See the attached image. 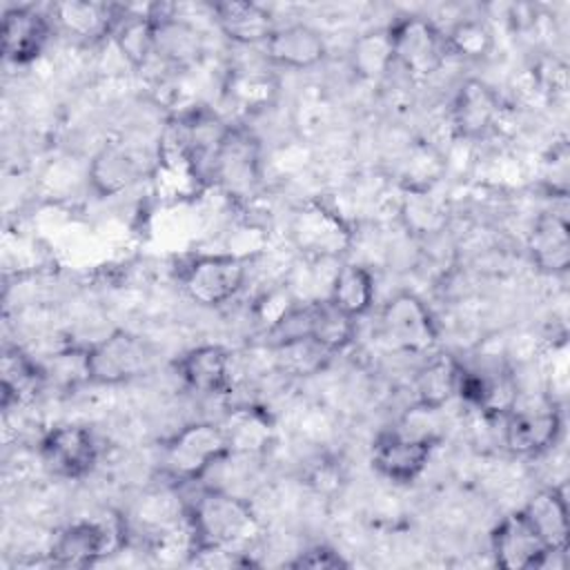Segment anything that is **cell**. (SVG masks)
<instances>
[{
	"mask_svg": "<svg viewBox=\"0 0 570 570\" xmlns=\"http://www.w3.org/2000/svg\"><path fill=\"white\" fill-rule=\"evenodd\" d=\"M532 261L550 274H561L570 263L568 220L561 214H543L530 232Z\"/></svg>",
	"mask_w": 570,
	"mask_h": 570,
	"instance_id": "obj_21",
	"label": "cell"
},
{
	"mask_svg": "<svg viewBox=\"0 0 570 570\" xmlns=\"http://www.w3.org/2000/svg\"><path fill=\"white\" fill-rule=\"evenodd\" d=\"M356 332V318L336 307L330 298L307 303V336L327 352L347 347Z\"/></svg>",
	"mask_w": 570,
	"mask_h": 570,
	"instance_id": "obj_24",
	"label": "cell"
},
{
	"mask_svg": "<svg viewBox=\"0 0 570 570\" xmlns=\"http://www.w3.org/2000/svg\"><path fill=\"white\" fill-rule=\"evenodd\" d=\"M51 13L56 16L53 20L60 24L65 33L78 40H98L107 33H114L120 13L111 4L102 2H80V0H69V2H58L53 4Z\"/></svg>",
	"mask_w": 570,
	"mask_h": 570,
	"instance_id": "obj_20",
	"label": "cell"
},
{
	"mask_svg": "<svg viewBox=\"0 0 570 570\" xmlns=\"http://www.w3.org/2000/svg\"><path fill=\"white\" fill-rule=\"evenodd\" d=\"M229 452L223 425L191 423L165 443L163 465L176 481H198Z\"/></svg>",
	"mask_w": 570,
	"mask_h": 570,
	"instance_id": "obj_2",
	"label": "cell"
},
{
	"mask_svg": "<svg viewBox=\"0 0 570 570\" xmlns=\"http://www.w3.org/2000/svg\"><path fill=\"white\" fill-rule=\"evenodd\" d=\"M523 512L541 534L548 548L566 550L568 548V501L561 488L541 490Z\"/></svg>",
	"mask_w": 570,
	"mask_h": 570,
	"instance_id": "obj_22",
	"label": "cell"
},
{
	"mask_svg": "<svg viewBox=\"0 0 570 570\" xmlns=\"http://www.w3.org/2000/svg\"><path fill=\"white\" fill-rule=\"evenodd\" d=\"M40 459L51 474L60 479H80L94 470L98 445L85 425L62 423L42 436Z\"/></svg>",
	"mask_w": 570,
	"mask_h": 570,
	"instance_id": "obj_7",
	"label": "cell"
},
{
	"mask_svg": "<svg viewBox=\"0 0 570 570\" xmlns=\"http://www.w3.org/2000/svg\"><path fill=\"white\" fill-rule=\"evenodd\" d=\"M154 363L151 345L127 330L111 332L102 341L87 347L89 381L96 383H125L142 376Z\"/></svg>",
	"mask_w": 570,
	"mask_h": 570,
	"instance_id": "obj_3",
	"label": "cell"
},
{
	"mask_svg": "<svg viewBox=\"0 0 570 570\" xmlns=\"http://www.w3.org/2000/svg\"><path fill=\"white\" fill-rule=\"evenodd\" d=\"M332 352H327L323 345H318L309 336L283 341L274 345L276 365L292 376H309L316 374L330 358Z\"/></svg>",
	"mask_w": 570,
	"mask_h": 570,
	"instance_id": "obj_28",
	"label": "cell"
},
{
	"mask_svg": "<svg viewBox=\"0 0 570 570\" xmlns=\"http://www.w3.org/2000/svg\"><path fill=\"white\" fill-rule=\"evenodd\" d=\"M461 363L448 354L428 361L414 379V392L419 407L441 410L452 396H456Z\"/></svg>",
	"mask_w": 570,
	"mask_h": 570,
	"instance_id": "obj_23",
	"label": "cell"
},
{
	"mask_svg": "<svg viewBox=\"0 0 570 570\" xmlns=\"http://www.w3.org/2000/svg\"><path fill=\"white\" fill-rule=\"evenodd\" d=\"M327 298L350 316L354 318L363 316L374 301L372 274L365 267L352 265V263L338 267Z\"/></svg>",
	"mask_w": 570,
	"mask_h": 570,
	"instance_id": "obj_27",
	"label": "cell"
},
{
	"mask_svg": "<svg viewBox=\"0 0 570 570\" xmlns=\"http://www.w3.org/2000/svg\"><path fill=\"white\" fill-rule=\"evenodd\" d=\"M140 174H142L140 158L129 147H125L120 142L105 145L96 154V158L89 167L91 187L100 196H114V194L125 191L140 178Z\"/></svg>",
	"mask_w": 570,
	"mask_h": 570,
	"instance_id": "obj_19",
	"label": "cell"
},
{
	"mask_svg": "<svg viewBox=\"0 0 570 570\" xmlns=\"http://www.w3.org/2000/svg\"><path fill=\"white\" fill-rule=\"evenodd\" d=\"M381 332L392 347L410 354H423L436 345L434 318L412 292H399L383 305Z\"/></svg>",
	"mask_w": 570,
	"mask_h": 570,
	"instance_id": "obj_6",
	"label": "cell"
},
{
	"mask_svg": "<svg viewBox=\"0 0 570 570\" xmlns=\"http://www.w3.org/2000/svg\"><path fill=\"white\" fill-rule=\"evenodd\" d=\"M154 18V53L171 62H189L200 53V33L194 24L171 13H151Z\"/></svg>",
	"mask_w": 570,
	"mask_h": 570,
	"instance_id": "obj_25",
	"label": "cell"
},
{
	"mask_svg": "<svg viewBox=\"0 0 570 570\" xmlns=\"http://www.w3.org/2000/svg\"><path fill=\"white\" fill-rule=\"evenodd\" d=\"M354 69L365 76V78H376L381 76L392 62V45H390V33L385 31H372L365 33L354 42Z\"/></svg>",
	"mask_w": 570,
	"mask_h": 570,
	"instance_id": "obj_31",
	"label": "cell"
},
{
	"mask_svg": "<svg viewBox=\"0 0 570 570\" xmlns=\"http://www.w3.org/2000/svg\"><path fill=\"white\" fill-rule=\"evenodd\" d=\"M292 240L309 256L334 258L347 249L350 229L332 209L307 205L292 220Z\"/></svg>",
	"mask_w": 570,
	"mask_h": 570,
	"instance_id": "obj_12",
	"label": "cell"
},
{
	"mask_svg": "<svg viewBox=\"0 0 570 570\" xmlns=\"http://www.w3.org/2000/svg\"><path fill=\"white\" fill-rule=\"evenodd\" d=\"M263 49L269 62L292 69H307L325 58L323 36L303 22L276 27Z\"/></svg>",
	"mask_w": 570,
	"mask_h": 570,
	"instance_id": "obj_15",
	"label": "cell"
},
{
	"mask_svg": "<svg viewBox=\"0 0 570 570\" xmlns=\"http://www.w3.org/2000/svg\"><path fill=\"white\" fill-rule=\"evenodd\" d=\"M116 45L118 49L134 62L142 65L149 53H154V18L151 13H134V16H120L116 29Z\"/></svg>",
	"mask_w": 570,
	"mask_h": 570,
	"instance_id": "obj_29",
	"label": "cell"
},
{
	"mask_svg": "<svg viewBox=\"0 0 570 570\" xmlns=\"http://www.w3.org/2000/svg\"><path fill=\"white\" fill-rule=\"evenodd\" d=\"M392 58L414 78H428L441 69L450 51L445 33L421 16H407L387 29Z\"/></svg>",
	"mask_w": 570,
	"mask_h": 570,
	"instance_id": "obj_4",
	"label": "cell"
},
{
	"mask_svg": "<svg viewBox=\"0 0 570 570\" xmlns=\"http://www.w3.org/2000/svg\"><path fill=\"white\" fill-rule=\"evenodd\" d=\"M294 568H345L347 561L327 546H314L298 554V559L289 561Z\"/></svg>",
	"mask_w": 570,
	"mask_h": 570,
	"instance_id": "obj_35",
	"label": "cell"
},
{
	"mask_svg": "<svg viewBox=\"0 0 570 570\" xmlns=\"http://www.w3.org/2000/svg\"><path fill=\"white\" fill-rule=\"evenodd\" d=\"M403 216L407 218V225L416 227L419 232H434L443 225V212L425 194L412 196V200H407L403 207Z\"/></svg>",
	"mask_w": 570,
	"mask_h": 570,
	"instance_id": "obj_34",
	"label": "cell"
},
{
	"mask_svg": "<svg viewBox=\"0 0 570 570\" xmlns=\"http://www.w3.org/2000/svg\"><path fill=\"white\" fill-rule=\"evenodd\" d=\"M2 53L13 65L36 60L49 40V20L29 7L7 9L2 16Z\"/></svg>",
	"mask_w": 570,
	"mask_h": 570,
	"instance_id": "obj_14",
	"label": "cell"
},
{
	"mask_svg": "<svg viewBox=\"0 0 570 570\" xmlns=\"http://www.w3.org/2000/svg\"><path fill=\"white\" fill-rule=\"evenodd\" d=\"M434 441L410 430L381 432L372 448L374 468L390 481L410 483L428 465Z\"/></svg>",
	"mask_w": 570,
	"mask_h": 570,
	"instance_id": "obj_9",
	"label": "cell"
},
{
	"mask_svg": "<svg viewBox=\"0 0 570 570\" xmlns=\"http://www.w3.org/2000/svg\"><path fill=\"white\" fill-rule=\"evenodd\" d=\"M247 267L236 254H200L180 272L185 294L198 305H223L236 296L245 283Z\"/></svg>",
	"mask_w": 570,
	"mask_h": 570,
	"instance_id": "obj_5",
	"label": "cell"
},
{
	"mask_svg": "<svg viewBox=\"0 0 570 570\" xmlns=\"http://www.w3.org/2000/svg\"><path fill=\"white\" fill-rule=\"evenodd\" d=\"M445 40L450 51H456L459 56H465V58H481L488 53L492 45V33L485 24L476 20H465V22H459L445 36Z\"/></svg>",
	"mask_w": 570,
	"mask_h": 570,
	"instance_id": "obj_33",
	"label": "cell"
},
{
	"mask_svg": "<svg viewBox=\"0 0 570 570\" xmlns=\"http://www.w3.org/2000/svg\"><path fill=\"white\" fill-rule=\"evenodd\" d=\"M111 548V532L100 521H76L58 532L51 543L49 559L58 568L94 566Z\"/></svg>",
	"mask_w": 570,
	"mask_h": 570,
	"instance_id": "obj_13",
	"label": "cell"
},
{
	"mask_svg": "<svg viewBox=\"0 0 570 570\" xmlns=\"http://www.w3.org/2000/svg\"><path fill=\"white\" fill-rule=\"evenodd\" d=\"M47 372L38 367L31 356H27L20 347H7L2 356V405L20 403L31 399L40 385L45 383Z\"/></svg>",
	"mask_w": 570,
	"mask_h": 570,
	"instance_id": "obj_26",
	"label": "cell"
},
{
	"mask_svg": "<svg viewBox=\"0 0 570 570\" xmlns=\"http://www.w3.org/2000/svg\"><path fill=\"white\" fill-rule=\"evenodd\" d=\"M194 552H238L256 537L258 521L249 503L232 492L209 488L187 510Z\"/></svg>",
	"mask_w": 570,
	"mask_h": 570,
	"instance_id": "obj_1",
	"label": "cell"
},
{
	"mask_svg": "<svg viewBox=\"0 0 570 570\" xmlns=\"http://www.w3.org/2000/svg\"><path fill=\"white\" fill-rule=\"evenodd\" d=\"M212 16L236 45H265L276 29L269 11L256 2H218L212 7Z\"/></svg>",
	"mask_w": 570,
	"mask_h": 570,
	"instance_id": "obj_17",
	"label": "cell"
},
{
	"mask_svg": "<svg viewBox=\"0 0 570 570\" xmlns=\"http://www.w3.org/2000/svg\"><path fill=\"white\" fill-rule=\"evenodd\" d=\"M274 91V80L269 73L258 69H236L229 78V94L243 105H263Z\"/></svg>",
	"mask_w": 570,
	"mask_h": 570,
	"instance_id": "obj_32",
	"label": "cell"
},
{
	"mask_svg": "<svg viewBox=\"0 0 570 570\" xmlns=\"http://www.w3.org/2000/svg\"><path fill=\"white\" fill-rule=\"evenodd\" d=\"M209 178H214L229 196H249L261 178L256 140L247 131L229 127L214 156Z\"/></svg>",
	"mask_w": 570,
	"mask_h": 570,
	"instance_id": "obj_8",
	"label": "cell"
},
{
	"mask_svg": "<svg viewBox=\"0 0 570 570\" xmlns=\"http://www.w3.org/2000/svg\"><path fill=\"white\" fill-rule=\"evenodd\" d=\"M176 367L185 385L200 394H220L227 390L229 354L220 345L191 347L178 358Z\"/></svg>",
	"mask_w": 570,
	"mask_h": 570,
	"instance_id": "obj_18",
	"label": "cell"
},
{
	"mask_svg": "<svg viewBox=\"0 0 570 570\" xmlns=\"http://www.w3.org/2000/svg\"><path fill=\"white\" fill-rule=\"evenodd\" d=\"M223 430L234 454H254L269 441L267 419L249 407L232 414Z\"/></svg>",
	"mask_w": 570,
	"mask_h": 570,
	"instance_id": "obj_30",
	"label": "cell"
},
{
	"mask_svg": "<svg viewBox=\"0 0 570 570\" xmlns=\"http://www.w3.org/2000/svg\"><path fill=\"white\" fill-rule=\"evenodd\" d=\"M499 118V98L492 87L481 80H468L459 87L452 120L461 136L476 138L483 136Z\"/></svg>",
	"mask_w": 570,
	"mask_h": 570,
	"instance_id": "obj_16",
	"label": "cell"
},
{
	"mask_svg": "<svg viewBox=\"0 0 570 570\" xmlns=\"http://www.w3.org/2000/svg\"><path fill=\"white\" fill-rule=\"evenodd\" d=\"M552 550L546 546L532 521L523 510L510 512L499 521L492 532V554L497 566L505 570L541 568L546 552Z\"/></svg>",
	"mask_w": 570,
	"mask_h": 570,
	"instance_id": "obj_10",
	"label": "cell"
},
{
	"mask_svg": "<svg viewBox=\"0 0 570 570\" xmlns=\"http://www.w3.org/2000/svg\"><path fill=\"white\" fill-rule=\"evenodd\" d=\"M503 416V441L508 450L521 456H537L550 450L561 434V414L552 405H514Z\"/></svg>",
	"mask_w": 570,
	"mask_h": 570,
	"instance_id": "obj_11",
	"label": "cell"
}]
</instances>
